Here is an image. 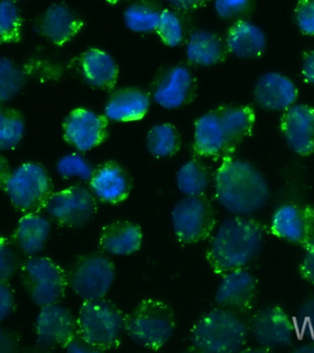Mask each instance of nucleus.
I'll return each mask as SVG.
<instances>
[{
	"label": "nucleus",
	"instance_id": "nucleus-40",
	"mask_svg": "<svg viewBox=\"0 0 314 353\" xmlns=\"http://www.w3.org/2000/svg\"><path fill=\"white\" fill-rule=\"evenodd\" d=\"M15 307V296L6 281L0 280V323L11 315Z\"/></svg>",
	"mask_w": 314,
	"mask_h": 353
},
{
	"label": "nucleus",
	"instance_id": "nucleus-1",
	"mask_svg": "<svg viewBox=\"0 0 314 353\" xmlns=\"http://www.w3.org/2000/svg\"><path fill=\"white\" fill-rule=\"evenodd\" d=\"M271 192L265 176L248 161L228 157L215 176L217 201L233 216H250L263 210Z\"/></svg>",
	"mask_w": 314,
	"mask_h": 353
},
{
	"label": "nucleus",
	"instance_id": "nucleus-45",
	"mask_svg": "<svg viewBox=\"0 0 314 353\" xmlns=\"http://www.w3.org/2000/svg\"><path fill=\"white\" fill-rule=\"evenodd\" d=\"M302 73L305 81L314 85V50L305 57Z\"/></svg>",
	"mask_w": 314,
	"mask_h": 353
},
{
	"label": "nucleus",
	"instance_id": "nucleus-13",
	"mask_svg": "<svg viewBox=\"0 0 314 353\" xmlns=\"http://www.w3.org/2000/svg\"><path fill=\"white\" fill-rule=\"evenodd\" d=\"M77 333V319L68 308L57 303L41 307L36 319V337L41 349L65 348Z\"/></svg>",
	"mask_w": 314,
	"mask_h": 353
},
{
	"label": "nucleus",
	"instance_id": "nucleus-12",
	"mask_svg": "<svg viewBox=\"0 0 314 353\" xmlns=\"http://www.w3.org/2000/svg\"><path fill=\"white\" fill-rule=\"evenodd\" d=\"M269 232L279 240L306 248L314 241V205H280L272 214Z\"/></svg>",
	"mask_w": 314,
	"mask_h": 353
},
{
	"label": "nucleus",
	"instance_id": "nucleus-44",
	"mask_svg": "<svg viewBox=\"0 0 314 353\" xmlns=\"http://www.w3.org/2000/svg\"><path fill=\"white\" fill-rule=\"evenodd\" d=\"M177 10H193L204 7L211 0H166Z\"/></svg>",
	"mask_w": 314,
	"mask_h": 353
},
{
	"label": "nucleus",
	"instance_id": "nucleus-25",
	"mask_svg": "<svg viewBox=\"0 0 314 353\" xmlns=\"http://www.w3.org/2000/svg\"><path fill=\"white\" fill-rule=\"evenodd\" d=\"M150 107L148 96L138 88H125L112 94L105 107V116L110 121H139Z\"/></svg>",
	"mask_w": 314,
	"mask_h": 353
},
{
	"label": "nucleus",
	"instance_id": "nucleus-17",
	"mask_svg": "<svg viewBox=\"0 0 314 353\" xmlns=\"http://www.w3.org/2000/svg\"><path fill=\"white\" fill-rule=\"evenodd\" d=\"M280 129L288 146L296 154H314V108L311 105H291L283 113Z\"/></svg>",
	"mask_w": 314,
	"mask_h": 353
},
{
	"label": "nucleus",
	"instance_id": "nucleus-28",
	"mask_svg": "<svg viewBox=\"0 0 314 353\" xmlns=\"http://www.w3.org/2000/svg\"><path fill=\"white\" fill-rule=\"evenodd\" d=\"M29 79L28 72L16 61L0 55V105H8L21 94Z\"/></svg>",
	"mask_w": 314,
	"mask_h": 353
},
{
	"label": "nucleus",
	"instance_id": "nucleus-23",
	"mask_svg": "<svg viewBox=\"0 0 314 353\" xmlns=\"http://www.w3.org/2000/svg\"><path fill=\"white\" fill-rule=\"evenodd\" d=\"M228 51L242 59L259 57L266 48V37L264 30L252 22L237 21L228 30Z\"/></svg>",
	"mask_w": 314,
	"mask_h": 353
},
{
	"label": "nucleus",
	"instance_id": "nucleus-41",
	"mask_svg": "<svg viewBox=\"0 0 314 353\" xmlns=\"http://www.w3.org/2000/svg\"><path fill=\"white\" fill-rule=\"evenodd\" d=\"M299 272L302 279L314 286V241L304 248Z\"/></svg>",
	"mask_w": 314,
	"mask_h": 353
},
{
	"label": "nucleus",
	"instance_id": "nucleus-22",
	"mask_svg": "<svg viewBox=\"0 0 314 353\" xmlns=\"http://www.w3.org/2000/svg\"><path fill=\"white\" fill-rule=\"evenodd\" d=\"M51 230V222L46 216L39 213L24 214L17 225L14 241L26 256H37L46 248Z\"/></svg>",
	"mask_w": 314,
	"mask_h": 353
},
{
	"label": "nucleus",
	"instance_id": "nucleus-43",
	"mask_svg": "<svg viewBox=\"0 0 314 353\" xmlns=\"http://www.w3.org/2000/svg\"><path fill=\"white\" fill-rule=\"evenodd\" d=\"M66 352H76V353H93V352H101L99 349L96 347L91 345L88 343L84 338L81 337L77 333L73 339L66 345L65 348Z\"/></svg>",
	"mask_w": 314,
	"mask_h": 353
},
{
	"label": "nucleus",
	"instance_id": "nucleus-34",
	"mask_svg": "<svg viewBox=\"0 0 314 353\" xmlns=\"http://www.w3.org/2000/svg\"><path fill=\"white\" fill-rule=\"evenodd\" d=\"M57 174L65 179L79 178L83 181H90L95 169L79 154L63 155L55 165Z\"/></svg>",
	"mask_w": 314,
	"mask_h": 353
},
{
	"label": "nucleus",
	"instance_id": "nucleus-4",
	"mask_svg": "<svg viewBox=\"0 0 314 353\" xmlns=\"http://www.w3.org/2000/svg\"><path fill=\"white\" fill-rule=\"evenodd\" d=\"M176 321L170 305L155 299L143 300L125 316L124 330L133 343L157 351L172 337Z\"/></svg>",
	"mask_w": 314,
	"mask_h": 353
},
{
	"label": "nucleus",
	"instance_id": "nucleus-49",
	"mask_svg": "<svg viewBox=\"0 0 314 353\" xmlns=\"http://www.w3.org/2000/svg\"><path fill=\"white\" fill-rule=\"evenodd\" d=\"M14 1H16V2H17V1H19V0H14Z\"/></svg>",
	"mask_w": 314,
	"mask_h": 353
},
{
	"label": "nucleus",
	"instance_id": "nucleus-5",
	"mask_svg": "<svg viewBox=\"0 0 314 353\" xmlns=\"http://www.w3.org/2000/svg\"><path fill=\"white\" fill-rule=\"evenodd\" d=\"M2 191L16 210L24 214L39 213L54 193V185L43 165L26 162L10 171Z\"/></svg>",
	"mask_w": 314,
	"mask_h": 353
},
{
	"label": "nucleus",
	"instance_id": "nucleus-18",
	"mask_svg": "<svg viewBox=\"0 0 314 353\" xmlns=\"http://www.w3.org/2000/svg\"><path fill=\"white\" fill-rule=\"evenodd\" d=\"M35 32L55 46L68 43L83 27L81 19L63 3L49 6L36 22Z\"/></svg>",
	"mask_w": 314,
	"mask_h": 353
},
{
	"label": "nucleus",
	"instance_id": "nucleus-37",
	"mask_svg": "<svg viewBox=\"0 0 314 353\" xmlns=\"http://www.w3.org/2000/svg\"><path fill=\"white\" fill-rule=\"evenodd\" d=\"M252 0H215L214 8L219 18L233 19L248 14L252 10Z\"/></svg>",
	"mask_w": 314,
	"mask_h": 353
},
{
	"label": "nucleus",
	"instance_id": "nucleus-33",
	"mask_svg": "<svg viewBox=\"0 0 314 353\" xmlns=\"http://www.w3.org/2000/svg\"><path fill=\"white\" fill-rule=\"evenodd\" d=\"M23 19L14 0H0V43H17L21 40Z\"/></svg>",
	"mask_w": 314,
	"mask_h": 353
},
{
	"label": "nucleus",
	"instance_id": "nucleus-47",
	"mask_svg": "<svg viewBox=\"0 0 314 353\" xmlns=\"http://www.w3.org/2000/svg\"><path fill=\"white\" fill-rule=\"evenodd\" d=\"M11 170L12 169L10 168V162L4 155L0 154V190H2L6 179H7Z\"/></svg>",
	"mask_w": 314,
	"mask_h": 353
},
{
	"label": "nucleus",
	"instance_id": "nucleus-9",
	"mask_svg": "<svg viewBox=\"0 0 314 353\" xmlns=\"http://www.w3.org/2000/svg\"><path fill=\"white\" fill-rule=\"evenodd\" d=\"M115 265L101 254L80 257L72 267L68 283L83 300L104 299L115 279Z\"/></svg>",
	"mask_w": 314,
	"mask_h": 353
},
{
	"label": "nucleus",
	"instance_id": "nucleus-14",
	"mask_svg": "<svg viewBox=\"0 0 314 353\" xmlns=\"http://www.w3.org/2000/svg\"><path fill=\"white\" fill-rule=\"evenodd\" d=\"M63 139L80 152L95 148L108 136L107 117L86 108L72 111L63 123Z\"/></svg>",
	"mask_w": 314,
	"mask_h": 353
},
{
	"label": "nucleus",
	"instance_id": "nucleus-20",
	"mask_svg": "<svg viewBox=\"0 0 314 353\" xmlns=\"http://www.w3.org/2000/svg\"><path fill=\"white\" fill-rule=\"evenodd\" d=\"M194 147L197 154L204 157H232L235 150L222 126L216 110L210 111L196 121Z\"/></svg>",
	"mask_w": 314,
	"mask_h": 353
},
{
	"label": "nucleus",
	"instance_id": "nucleus-38",
	"mask_svg": "<svg viewBox=\"0 0 314 353\" xmlns=\"http://www.w3.org/2000/svg\"><path fill=\"white\" fill-rule=\"evenodd\" d=\"M294 319L299 335L314 336V294L302 303Z\"/></svg>",
	"mask_w": 314,
	"mask_h": 353
},
{
	"label": "nucleus",
	"instance_id": "nucleus-35",
	"mask_svg": "<svg viewBox=\"0 0 314 353\" xmlns=\"http://www.w3.org/2000/svg\"><path fill=\"white\" fill-rule=\"evenodd\" d=\"M155 32L163 43L169 47L180 46L184 39V30L179 17L169 10H162Z\"/></svg>",
	"mask_w": 314,
	"mask_h": 353
},
{
	"label": "nucleus",
	"instance_id": "nucleus-46",
	"mask_svg": "<svg viewBox=\"0 0 314 353\" xmlns=\"http://www.w3.org/2000/svg\"><path fill=\"white\" fill-rule=\"evenodd\" d=\"M293 352L299 353H314V336L301 335L294 345Z\"/></svg>",
	"mask_w": 314,
	"mask_h": 353
},
{
	"label": "nucleus",
	"instance_id": "nucleus-42",
	"mask_svg": "<svg viewBox=\"0 0 314 353\" xmlns=\"http://www.w3.org/2000/svg\"><path fill=\"white\" fill-rule=\"evenodd\" d=\"M19 350V340L10 330L0 327V353H13Z\"/></svg>",
	"mask_w": 314,
	"mask_h": 353
},
{
	"label": "nucleus",
	"instance_id": "nucleus-7",
	"mask_svg": "<svg viewBox=\"0 0 314 353\" xmlns=\"http://www.w3.org/2000/svg\"><path fill=\"white\" fill-rule=\"evenodd\" d=\"M22 285L37 307L55 304L65 296L68 278L65 271L48 257H29L21 265Z\"/></svg>",
	"mask_w": 314,
	"mask_h": 353
},
{
	"label": "nucleus",
	"instance_id": "nucleus-32",
	"mask_svg": "<svg viewBox=\"0 0 314 353\" xmlns=\"http://www.w3.org/2000/svg\"><path fill=\"white\" fill-rule=\"evenodd\" d=\"M180 135L172 124L155 125L146 137L147 150L153 157L164 158L176 154L180 149Z\"/></svg>",
	"mask_w": 314,
	"mask_h": 353
},
{
	"label": "nucleus",
	"instance_id": "nucleus-6",
	"mask_svg": "<svg viewBox=\"0 0 314 353\" xmlns=\"http://www.w3.org/2000/svg\"><path fill=\"white\" fill-rule=\"evenodd\" d=\"M124 321V314L110 300H85L77 319V333L99 351H107L119 345Z\"/></svg>",
	"mask_w": 314,
	"mask_h": 353
},
{
	"label": "nucleus",
	"instance_id": "nucleus-31",
	"mask_svg": "<svg viewBox=\"0 0 314 353\" xmlns=\"http://www.w3.org/2000/svg\"><path fill=\"white\" fill-rule=\"evenodd\" d=\"M210 170L201 160L186 163L177 174V185L186 196H201L210 183Z\"/></svg>",
	"mask_w": 314,
	"mask_h": 353
},
{
	"label": "nucleus",
	"instance_id": "nucleus-15",
	"mask_svg": "<svg viewBox=\"0 0 314 353\" xmlns=\"http://www.w3.org/2000/svg\"><path fill=\"white\" fill-rule=\"evenodd\" d=\"M153 99L166 110H176L188 104L195 97V77L186 66L168 69L154 83Z\"/></svg>",
	"mask_w": 314,
	"mask_h": 353
},
{
	"label": "nucleus",
	"instance_id": "nucleus-24",
	"mask_svg": "<svg viewBox=\"0 0 314 353\" xmlns=\"http://www.w3.org/2000/svg\"><path fill=\"white\" fill-rule=\"evenodd\" d=\"M143 243L141 228L133 222L114 221L102 229L99 246L114 255H130L140 250Z\"/></svg>",
	"mask_w": 314,
	"mask_h": 353
},
{
	"label": "nucleus",
	"instance_id": "nucleus-30",
	"mask_svg": "<svg viewBox=\"0 0 314 353\" xmlns=\"http://www.w3.org/2000/svg\"><path fill=\"white\" fill-rule=\"evenodd\" d=\"M162 10L155 3L141 0L133 3L124 11V23L133 32H155Z\"/></svg>",
	"mask_w": 314,
	"mask_h": 353
},
{
	"label": "nucleus",
	"instance_id": "nucleus-29",
	"mask_svg": "<svg viewBox=\"0 0 314 353\" xmlns=\"http://www.w3.org/2000/svg\"><path fill=\"white\" fill-rule=\"evenodd\" d=\"M26 134V121L21 111L0 105V152L15 150Z\"/></svg>",
	"mask_w": 314,
	"mask_h": 353
},
{
	"label": "nucleus",
	"instance_id": "nucleus-10",
	"mask_svg": "<svg viewBox=\"0 0 314 353\" xmlns=\"http://www.w3.org/2000/svg\"><path fill=\"white\" fill-rule=\"evenodd\" d=\"M249 332L257 345L266 352L287 348L299 336L295 319L277 305H268L255 313Z\"/></svg>",
	"mask_w": 314,
	"mask_h": 353
},
{
	"label": "nucleus",
	"instance_id": "nucleus-48",
	"mask_svg": "<svg viewBox=\"0 0 314 353\" xmlns=\"http://www.w3.org/2000/svg\"><path fill=\"white\" fill-rule=\"evenodd\" d=\"M105 1L110 3V4H116V3L121 1V0H105Z\"/></svg>",
	"mask_w": 314,
	"mask_h": 353
},
{
	"label": "nucleus",
	"instance_id": "nucleus-39",
	"mask_svg": "<svg viewBox=\"0 0 314 353\" xmlns=\"http://www.w3.org/2000/svg\"><path fill=\"white\" fill-rule=\"evenodd\" d=\"M295 19L304 34L314 36V0H300L295 8Z\"/></svg>",
	"mask_w": 314,
	"mask_h": 353
},
{
	"label": "nucleus",
	"instance_id": "nucleus-16",
	"mask_svg": "<svg viewBox=\"0 0 314 353\" xmlns=\"http://www.w3.org/2000/svg\"><path fill=\"white\" fill-rule=\"evenodd\" d=\"M257 294V279L246 268L222 275L217 288L215 301L226 310L246 312L251 310Z\"/></svg>",
	"mask_w": 314,
	"mask_h": 353
},
{
	"label": "nucleus",
	"instance_id": "nucleus-27",
	"mask_svg": "<svg viewBox=\"0 0 314 353\" xmlns=\"http://www.w3.org/2000/svg\"><path fill=\"white\" fill-rule=\"evenodd\" d=\"M226 43L210 30H197L188 39L186 54L188 61L202 66L215 65L227 57Z\"/></svg>",
	"mask_w": 314,
	"mask_h": 353
},
{
	"label": "nucleus",
	"instance_id": "nucleus-8",
	"mask_svg": "<svg viewBox=\"0 0 314 353\" xmlns=\"http://www.w3.org/2000/svg\"><path fill=\"white\" fill-rule=\"evenodd\" d=\"M172 224L180 243H197L209 238L216 225V211L205 194L187 196L172 210Z\"/></svg>",
	"mask_w": 314,
	"mask_h": 353
},
{
	"label": "nucleus",
	"instance_id": "nucleus-26",
	"mask_svg": "<svg viewBox=\"0 0 314 353\" xmlns=\"http://www.w3.org/2000/svg\"><path fill=\"white\" fill-rule=\"evenodd\" d=\"M79 68L83 79L92 87L111 89L118 79V66L108 52L90 49L80 57Z\"/></svg>",
	"mask_w": 314,
	"mask_h": 353
},
{
	"label": "nucleus",
	"instance_id": "nucleus-11",
	"mask_svg": "<svg viewBox=\"0 0 314 353\" xmlns=\"http://www.w3.org/2000/svg\"><path fill=\"white\" fill-rule=\"evenodd\" d=\"M44 210L61 226L81 228L95 218V197L81 185L71 186L52 193Z\"/></svg>",
	"mask_w": 314,
	"mask_h": 353
},
{
	"label": "nucleus",
	"instance_id": "nucleus-19",
	"mask_svg": "<svg viewBox=\"0 0 314 353\" xmlns=\"http://www.w3.org/2000/svg\"><path fill=\"white\" fill-rule=\"evenodd\" d=\"M298 89L284 74L271 72L258 79L255 99L261 108L271 111H285L295 104Z\"/></svg>",
	"mask_w": 314,
	"mask_h": 353
},
{
	"label": "nucleus",
	"instance_id": "nucleus-3",
	"mask_svg": "<svg viewBox=\"0 0 314 353\" xmlns=\"http://www.w3.org/2000/svg\"><path fill=\"white\" fill-rule=\"evenodd\" d=\"M248 334V327L235 311L219 308L194 325L190 340L199 352L230 353L240 352L246 346Z\"/></svg>",
	"mask_w": 314,
	"mask_h": 353
},
{
	"label": "nucleus",
	"instance_id": "nucleus-36",
	"mask_svg": "<svg viewBox=\"0 0 314 353\" xmlns=\"http://www.w3.org/2000/svg\"><path fill=\"white\" fill-rule=\"evenodd\" d=\"M21 263L15 250L7 239L0 236V280L8 282L19 271Z\"/></svg>",
	"mask_w": 314,
	"mask_h": 353
},
{
	"label": "nucleus",
	"instance_id": "nucleus-21",
	"mask_svg": "<svg viewBox=\"0 0 314 353\" xmlns=\"http://www.w3.org/2000/svg\"><path fill=\"white\" fill-rule=\"evenodd\" d=\"M93 194L101 202L118 204L129 196L132 181L124 169L118 163L108 162L94 171L90 181Z\"/></svg>",
	"mask_w": 314,
	"mask_h": 353
},
{
	"label": "nucleus",
	"instance_id": "nucleus-2",
	"mask_svg": "<svg viewBox=\"0 0 314 353\" xmlns=\"http://www.w3.org/2000/svg\"><path fill=\"white\" fill-rule=\"evenodd\" d=\"M266 227L249 216H235L222 222L208 247L206 257L216 274L246 268L260 254Z\"/></svg>",
	"mask_w": 314,
	"mask_h": 353
}]
</instances>
